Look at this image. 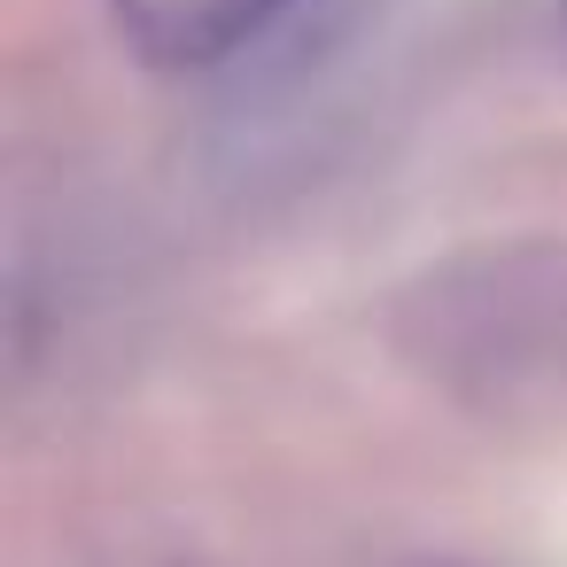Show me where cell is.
<instances>
[{
    "label": "cell",
    "instance_id": "cell-1",
    "mask_svg": "<svg viewBox=\"0 0 567 567\" xmlns=\"http://www.w3.org/2000/svg\"><path fill=\"white\" fill-rule=\"evenodd\" d=\"M404 365L466 420L505 435H567V249L497 241L427 265L389 303Z\"/></svg>",
    "mask_w": 567,
    "mask_h": 567
},
{
    "label": "cell",
    "instance_id": "cell-2",
    "mask_svg": "<svg viewBox=\"0 0 567 567\" xmlns=\"http://www.w3.org/2000/svg\"><path fill=\"white\" fill-rule=\"evenodd\" d=\"M288 0H110L117 40L156 71H210L249 48Z\"/></svg>",
    "mask_w": 567,
    "mask_h": 567
}]
</instances>
